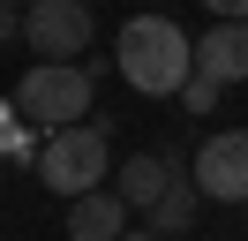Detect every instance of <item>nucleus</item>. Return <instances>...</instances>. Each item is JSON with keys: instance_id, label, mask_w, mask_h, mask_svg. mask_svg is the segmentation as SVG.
<instances>
[{"instance_id": "nucleus-8", "label": "nucleus", "mask_w": 248, "mask_h": 241, "mask_svg": "<svg viewBox=\"0 0 248 241\" xmlns=\"http://www.w3.org/2000/svg\"><path fill=\"white\" fill-rule=\"evenodd\" d=\"M173 173H181V158H166V151H136V158H128L121 173H113V189H121L136 211H151L158 196L173 189Z\"/></svg>"}, {"instance_id": "nucleus-6", "label": "nucleus", "mask_w": 248, "mask_h": 241, "mask_svg": "<svg viewBox=\"0 0 248 241\" xmlns=\"http://www.w3.org/2000/svg\"><path fill=\"white\" fill-rule=\"evenodd\" d=\"M128 196L121 189H91V196H76L68 204V241H121L128 234Z\"/></svg>"}, {"instance_id": "nucleus-9", "label": "nucleus", "mask_w": 248, "mask_h": 241, "mask_svg": "<svg viewBox=\"0 0 248 241\" xmlns=\"http://www.w3.org/2000/svg\"><path fill=\"white\" fill-rule=\"evenodd\" d=\"M196 196H203V189H196V181H188V173H173V189H166V196H158V204H151V211H143V219H151V234H181V226H188V219H196Z\"/></svg>"}, {"instance_id": "nucleus-11", "label": "nucleus", "mask_w": 248, "mask_h": 241, "mask_svg": "<svg viewBox=\"0 0 248 241\" xmlns=\"http://www.w3.org/2000/svg\"><path fill=\"white\" fill-rule=\"evenodd\" d=\"M23 38V8H16V0H0V45H16Z\"/></svg>"}, {"instance_id": "nucleus-3", "label": "nucleus", "mask_w": 248, "mask_h": 241, "mask_svg": "<svg viewBox=\"0 0 248 241\" xmlns=\"http://www.w3.org/2000/svg\"><path fill=\"white\" fill-rule=\"evenodd\" d=\"M106 128L113 120H76V128H53L46 136V151H38V181H46L53 196H91V189H106V173H113V143H106Z\"/></svg>"}, {"instance_id": "nucleus-14", "label": "nucleus", "mask_w": 248, "mask_h": 241, "mask_svg": "<svg viewBox=\"0 0 248 241\" xmlns=\"http://www.w3.org/2000/svg\"><path fill=\"white\" fill-rule=\"evenodd\" d=\"M23 8H38V0H23Z\"/></svg>"}, {"instance_id": "nucleus-7", "label": "nucleus", "mask_w": 248, "mask_h": 241, "mask_svg": "<svg viewBox=\"0 0 248 241\" xmlns=\"http://www.w3.org/2000/svg\"><path fill=\"white\" fill-rule=\"evenodd\" d=\"M196 68L218 83H248V23H211L196 38Z\"/></svg>"}, {"instance_id": "nucleus-4", "label": "nucleus", "mask_w": 248, "mask_h": 241, "mask_svg": "<svg viewBox=\"0 0 248 241\" xmlns=\"http://www.w3.org/2000/svg\"><path fill=\"white\" fill-rule=\"evenodd\" d=\"M23 45L38 60H91V8L83 0H38V8H23Z\"/></svg>"}, {"instance_id": "nucleus-13", "label": "nucleus", "mask_w": 248, "mask_h": 241, "mask_svg": "<svg viewBox=\"0 0 248 241\" xmlns=\"http://www.w3.org/2000/svg\"><path fill=\"white\" fill-rule=\"evenodd\" d=\"M121 241H166V234H151V226H143V234H121Z\"/></svg>"}, {"instance_id": "nucleus-5", "label": "nucleus", "mask_w": 248, "mask_h": 241, "mask_svg": "<svg viewBox=\"0 0 248 241\" xmlns=\"http://www.w3.org/2000/svg\"><path fill=\"white\" fill-rule=\"evenodd\" d=\"M196 189L211 204H248V128H218L196 151Z\"/></svg>"}, {"instance_id": "nucleus-2", "label": "nucleus", "mask_w": 248, "mask_h": 241, "mask_svg": "<svg viewBox=\"0 0 248 241\" xmlns=\"http://www.w3.org/2000/svg\"><path fill=\"white\" fill-rule=\"evenodd\" d=\"M91 98H98V68L91 60H38L16 83V113L38 120V128H76V120H91Z\"/></svg>"}, {"instance_id": "nucleus-1", "label": "nucleus", "mask_w": 248, "mask_h": 241, "mask_svg": "<svg viewBox=\"0 0 248 241\" xmlns=\"http://www.w3.org/2000/svg\"><path fill=\"white\" fill-rule=\"evenodd\" d=\"M113 68L143 98H181V83L196 75V38L166 15H128L121 38H113Z\"/></svg>"}, {"instance_id": "nucleus-12", "label": "nucleus", "mask_w": 248, "mask_h": 241, "mask_svg": "<svg viewBox=\"0 0 248 241\" xmlns=\"http://www.w3.org/2000/svg\"><path fill=\"white\" fill-rule=\"evenodd\" d=\"M203 8H211L218 23H248V0H203Z\"/></svg>"}, {"instance_id": "nucleus-10", "label": "nucleus", "mask_w": 248, "mask_h": 241, "mask_svg": "<svg viewBox=\"0 0 248 241\" xmlns=\"http://www.w3.org/2000/svg\"><path fill=\"white\" fill-rule=\"evenodd\" d=\"M218 98H226V83H218V75H203V68H196V75L181 83V105H188V113H211Z\"/></svg>"}]
</instances>
